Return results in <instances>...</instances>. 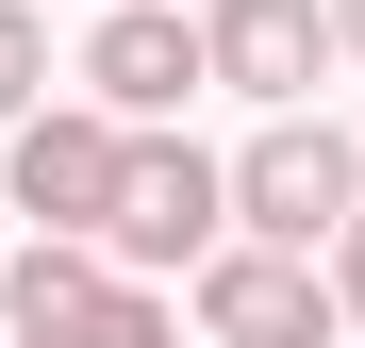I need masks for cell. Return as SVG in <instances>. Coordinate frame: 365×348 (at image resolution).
Here are the masks:
<instances>
[{
    "mask_svg": "<svg viewBox=\"0 0 365 348\" xmlns=\"http://www.w3.org/2000/svg\"><path fill=\"white\" fill-rule=\"evenodd\" d=\"M200 332L216 348H332V282L299 249H216L200 265Z\"/></svg>",
    "mask_w": 365,
    "mask_h": 348,
    "instance_id": "6",
    "label": "cell"
},
{
    "mask_svg": "<svg viewBox=\"0 0 365 348\" xmlns=\"http://www.w3.org/2000/svg\"><path fill=\"white\" fill-rule=\"evenodd\" d=\"M100 299H116V265H100V249H67V232H34V249L0 265V332H17V348H67Z\"/></svg>",
    "mask_w": 365,
    "mask_h": 348,
    "instance_id": "7",
    "label": "cell"
},
{
    "mask_svg": "<svg viewBox=\"0 0 365 348\" xmlns=\"http://www.w3.org/2000/svg\"><path fill=\"white\" fill-rule=\"evenodd\" d=\"M332 315H365V216L332 232Z\"/></svg>",
    "mask_w": 365,
    "mask_h": 348,
    "instance_id": "10",
    "label": "cell"
},
{
    "mask_svg": "<svg viewBox=\"0 0 365 348\" xmlns=\"http://www.w3.org/2000/svg\"><path fill=\"white\" fill-rule=\"evenodd\" d=\"M200 50H216V83H232V100L299 116V83L332 67V0H200Z\"/></svg>",
    "mask_w": 365,
    "mask_h": 348,
    "instance_id": "5",
    "label": "cell"
},
{
    "mask_svg": "<svg viewBox=\"0 0 365 348\" xmlns=\"http://www.w3.org/2000/svg\"><path fill=\"white\" fill-rule=\"evenodd\" d=\"M232 232V166H200L182 133H133V166H116V216H100V265L150 282V265H216Z\"/></svg>",
    "mask_w": 365,
    "mask_h": 348,
    "instance_id": "2",
    "label": "cell"
},
{
    "mask_svg": "<svg viewBox=\"0 0 365 348\" xmlns=\"http://www.w3.org/2000/svg\"><path fill=\"white\" fill-rule=\"evenodd\" d=\"M200 83H216V50H200V17H182V0H116V17L83 33V100L116 116V133H166Z\"/></svg>",
    "mask_w": 365,
    "mask_h": 348,
    "instance_id": "3",
    "label": "cell"
},
{
    "mask_svg": "<svg viewBox=\"0 0 365 348\" xmlns=\"http://www.w3.org/2000/svg\"><path fill=\"white\" fill-rule=\"evenodd\" d=\"M116 166H133V133H116L100 100H50L34 133H17V166H0V183H17V216H34V232L100 249V216H116Z\"/></svg>",
    "mask_w": 365,
    "mask_h": 348,
    "instance_id": "4",
    "label": "cell"
},
{
    "mask_svg": "<svg viewBox=\"0 0 365 348\" xmlns=\"http://www.w3.org/2000/svg\"><path fill=\"white\" fill-rule=\"evenodd\" d=\"M50 116V33H34V0H0V133H34Z\"/></svg>",
    "mask_w": 365,
    "mask_h": 348,
    "instance_id": "8",
    "label": "cell"
},
{
    "mask_svg": "<svg viewBox=\"0 0 365 348\" xmlns=\"http://www.w3.org/2000/svg\"><path fill=\"white\" fill-rule=\"evenodd\" d=\"M67 348H182V315H166V299H150V282H116V299H100V315H83V332H67Z\"/></svg>",
    "mask_w": 365,
    "mask_h": 348,
    "instance_id": "9",
    "label": "cell"
},
{
    "mask_svg": "<svg viewBox=\"0 0 365 348\" xmlns=\"http://www.w3.org/2000/svg\"><path fill=\"white\" fill-rule=\"evenodd\" d=\"M232 216H250V249H299V265H316L332 232L365 216L349 133H332V116H266V133H250V166H232Z\"/></svg>",
    "mask_w": 365,
    "mask_h": 348,
    "instance_id": "1",
    "label": "cell"
},
{
    "mask_svg": "<svg viewBox=\"0 0 365 348\" xmlns=\"http://www.w3.org/2000/svg\"><path fill=\"white\" fill-rule=\"evenodd\" d=\"M332 50H365V0H332Z\"/></svg>",
    "mask_w": 365,
    "mask_h": 348,
    "instance_id": "11",
    "label": "cell"
}]
</instances>
